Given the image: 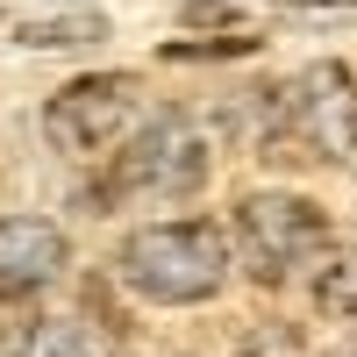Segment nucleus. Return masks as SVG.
I'll return each mask as SVG.
<instances>
[{
    "label": "nucleus",
    "instance_id": "f257e3e1",
    "mask_svg": "<svg viewBox=\"0 0 357 357\" xmlns=\"http://www.w3.org/2000/svg\"><path fill=\"white\" fill-rule=\"evenodd\" d=\"M114 272H122L129 293H143L158 307H193L207 293H222L229 279V236L215 222H151L122 236Z\"/></svg>",
    "mask_w": 357,
    "mask_h": 357
},
{
    "label": "nucleus",
    "instance_id": "f03ea898",
    "mask_svg": "<svg viewBox=\"0 0 357 357\" xmlns=\"http://www.w3.org/2000/svg\"><path fill=\"white\" fill-rule=\"evenodd\" d=\"M236 250H243V272L257 286H279L307 257L329 250V215L301 193H250L236 207Z\"/></svg>",
    "mask_w": 357,
    "mask_h": 357
},
{
    "label": "nucleus",
    "instance_id": "7ed1b4c3",
    "mask_svg": "<svg viewBox=\"0 0 357 357\" xmlns=\"http://www.w3.org/2000/svg\"><path fill=\"white\" fill-rule=\"evenodd\" d=\"M279 129H286L293 151H307V165H350L357 158V86H350V72L329 65V57L293 72L286 93H279Z\"/></svg>",
    "mask_w": 357,
    "mask_h": 357
},
{
    "label": "nucleus",
    "instance_id": "20e7f679",
    "mask_svg": "<svg viewBox=\"0 0 357 357\" xmlns=\"http://www.w3.org/2000/svg\"><path fill=\"white\" fill-rule=\"evenodd\" d=\"M207 186V136L193 122H178V114H165V122H151L122 158H114L100 200H186Z\"/></svg>",
    "mask_w": 357,
    "mask_h": 357
},
{
    "label": "nucleus",
    "instance_id": "39448f33",
    "mask_svg": "<svg viewBox=\"0 0 357 357\" xmlns=\"http://www.w3.org/2000/svg\"><path fill=\"white\" fill-rule=\"evenodd\" d=\"M136 107H143V79L136 72H86L65 93H50L43 136H50V151H65V158H100L107 143L136 122Z\"/></svg>",
    "mask_w": 357,
    "mask_h": 357
},
{
    "label": "nucleus",
    "instance_id": "423d86ee",
    "mask_svg": "<svg viewBox=\"0 0 357 357\" xmlns=\"http://www.w3.org/2000/svg\"><path fill=\"white\" fill-rule=\"evenodd\" d=\"M65 236L43 215H0V301H36L65 272Z\"/></svg>",
    "mask_w": 357,
    "mask_h": 357
},
{
    "label": "nucleus",
    "instance_id": "0eeeda50",
    "mask_svg": "<svg viewBox=\"0 0 357 357\" xmlns=\"http://www.w3.org/2000/svg\"><path fill=\"white\" fill-rule=\"evenodd\" d=\"M0 357H100L79 321H15L0 329Z\"/></svg>",
    "mask_w": 357,
    "mask_h": 357
},
{
    "label": "nucleus",
    "instance_id": "6e6552de",
    "mask_svg": "<svg viewBox=\"0 0 357 357\" xmlns=\"http://www.w3.org/2000/svg\"><path fill=\"white\" fill-rule=\"evenodd\" d=\"M15 36L29 50H86V43H107V22L93 8H79V15H36V22H22Z\"/></svg>",
    "mask_w": 357,
    "mask_h": 357
},
{
    "label": "nucleus",
    "instance_id": "1a4fd4ad",
    "mask_svg": "<svg viewBox=\"0 0 357 357\" xmlns=\"http://www.w3.org/2000/svg\"><path fill=\"white\" fill-rule=\"evenodd\" d=\"M314 314H321V321H357V250H321Z\"/></svg>",
    "mask_w": 357,
    "mask_h": 357
},
{
    "label": "nucleus",
    "instance_id": "9d476101",
    "mask_svg": "<svg viewBox=\"0 0 357 357\" xmlns=\"http://www.w3.org/2000/svg\"><path fill=\"white\" fill-rule=\"evenodd\" d=\"M250 50H257L250 29H229L215 43H165V57H178V65H215V57H250Z\"/></svg>",
    "mask_w": 357,
    "mask_h": 357
},
{
    "label": "nucleus",
    "instance_id": "9b49d317",
    "mask_svg": "<svg viewBox=\"0 0 357 357\" xmlns=\"http://www.w3.org/2000/svg\"><path fill=\"white\" fill-rule=\"evenodd\" d=\"M186 29H236L229 0H186Z\"/></svg>",
    "mask_w": 357,
    "mask_h": 357
},
{
    "label": "nucleus",
    "instance_id": "f8f14e48",
    "mask_svg": "<svg viewBox=\"0 0 357 357\" xmlns=\"http://www.w3.org/2000/svg\"><path fill=\"white\" fill-rule=\"evenodd\" d=\"M293 8H357V0H293Z\"/></svg>",
    "mask_w": 357,
    "mask_h": 357
}]
</instances>
